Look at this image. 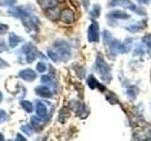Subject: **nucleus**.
Returning a JSON list of instances; mask_svg holds the SVG:
<instances>
[{"label":"nucleus","mask_w":151,"mask_h":141,"mask_svg":"<svg viewBox=\"0 0 151 141\" xmlns=\"http://www.w3.org/2000/svg\"><path fill=\"white\" fill-rule=\"evenodd\" d=\"M48 56L53 61H55V62H57V61H59L60 59L59 54L57 53L56 51H53V50H49L48 51Z\"/></svg>","instance_id":"nucleus-19"},{"label":"nucleus","mask_w":151,"mask_h":141,"mask_svg":"<svg viewBox=\"0 0 151 141\" xmlns=\"http://www.w3.org/2000/svg\"><path fill=\"white\" fill-rule=\"evenodd\" d=\"M111 7H123L126 9H129L130 11H132L133 12H136L138 14H145V11L142 9L141 8H139L138 6H136L134 3H132L130 0H111L110 2Z\"/></svg>","instance_id":"nucleus-4"},{"label":"nucleus","mask_w":151,"mask_h":141,"mask_svg":"<svg viewBox=\"0 0 151 141\" xmlns=\"http://www.w3.org/2000/svg\"><path fill=\"white\" fill-rule=\"evenodd\" d=\"M19 76H20L23 80L27 82H31L33 80H35L37 77V73L31 69H26L23 70L19 73Z\"/></svg>","instance_id":"nucleus-7"},{"label":"nucleus","mask_w":151,"mask_h":141,"mask_svg":"<svg viewBox=\"0 0 151 141\" xmlns=\"http://www.w3.org/2000/svg\"><path fill=\"white\" fill-rule=\"evenodd\" d=\"M108 16L113 19H120V20H127L130 18L129 14L122 11H112L108 14Z\"/></svg>","instance_id":"nucleus-9"},{"label":"nucleus","mask_w":151,"mask_h":141,"mask_svg":"<svg viewBox=\"0 0 151 141\" xmlns=\"http://www.w3.org/2000/svg\"><path fill=\"white\" fill-rule=\"evenodd\" d=\"M71 3H72V5H74L76 8L78 7V5H79L78 0H71Z\"/></svg>","instance_id":"nucleus-29"},{"label":"nucleus","mask_w":151,"mask_h":141,"mask_svg":"<svg viewBox=\"0 0 151 141\" xmlns=\"http://www.w3.org/2000/svg\"><path fill=\"white\" fill-rule=\"evenodd\" d=\"M36 70H38V72H40V73H44V72H45V70H46V66H45V64L44 62H39L36 66Z\"/></svg>","instance_id":"nucleus-22"},{"label":"nucleus","mask_w":151,"mask_h":141,"mask_svg":"<svg viewBox=\"0 0 151 141\" xmlns=\"http://www.w3.org/2000/svg\"><path fill=\"white\" fill-rule=\"evenodd\" d=\"M1 100H2V94L0 92V102H1Z\"/></svg>","instance_id":"nucleus-34"},{"label":"nucleus","mask_w":151,"mask_h":141,"mask_svg":"<svg viewBox=\"0 0 151 141\" xmlns=\"http://www.w3.org/2000/svg\"><path fill=\"white\" fill-rule=\"evenodd\" d=\"M56 1H59V2H64L65 0H56Z\"/></svg>","instance_id":"nucleus-35"},{"label":"nucleus","mask_w":151,"mask_h":141,"mask_svg":"<svg viewBox=\"0 0 151 141\" xmlns=\"http://www.w3.org/2000/svg\"><path fill=\"white\" fill-rule=\"evenodd\" d=\"M91 14L93 18H97L99 16V14H100V6L99 5H94Z\"/></svg>","instance_id":"nucleus-20"},{"label":"nucleus","mask_w":151,"mask_h":141,"mask_svg":"<svg viewBox=\"0 0 151 141\" xmlns=\"http://www.w3.org/2000/svg\"><path fill=\"white\" fill-rule=\"evenodd\" d=\"M30 121H31V125L34 127V128H36V129H39L40 127L42 125V120H41V118H39V117L32 116L31 119H30Z\"/></svg>","instance_id":"nucleus-17"},{"label":"nucleus","mask_w":151,"mask_h":141,"mask_svg":"<svg viewBox=\"0 0 151 141\" xmlns=\"http://www.w3.org/2000/svg\"><path fill=\"white\" fill-rule=\"evenodd\" d=\"M36 114L37 116L42 119V118H45L47 114V108L46 106L41 102H38L36 105Z\"/></svg>","instance_id":"nucleus-12"},{"label":"nucleus","mask_w":151,"mask_h":141,"mask_svg":"<svg viewBox=\"0 0 151 141\" xmlns=\"http://www.w3.org/2000/svg\"><path fill=\"white\" fill-rule=\"evenodd\" d=\"M0 140H4V135L0 133Z\"/></svg>","instance_id":"nucleus-33"},{"label":"nucleus","mask_w":151,"mask_h":141,"mask_svg":"<svg viewBox=\"0 0 151 141\" xmlns=\"http://www.w3.org/2000/svg\"><path fill=\"white\" fill-rule=\"evenodd\" d=\"M83 4H84L85 9H88L89 8V0H83Z\"/></svg>","instance_id":"nucleus-31"},{"label":"nucleus","mask_w":151,"mask_h":141,"mask_svg":"<svg viewBox=\"0 0 151 141\" xmlns=\"http://www.w3.org/2000/svg\"><path fill=\"white\" fill-rule=\"evenodd\" d=\"M35 92L37 95H39L42 98H51L52 93L51 90L46 86H39L35 88Z\"/></svg>","instance_id":"nucleus-8"},{"label":"nucleus","mask_w":151,"mask_h":141,"mask_svg":"<svg viewBox=\"0 0 151 141\" xmlns=\"http://www.w3.org/2000/svg\"><path fill=\"white\" fill-rule=\"evenodd\" d=\"M39 5L42 9H48L57 6L56 0H39Z\"/></svg>","instance_id":"nucleus-13"},{"label":"nucleus","mask_w":151,"mask_h":141,"mask_svg":"<svg viewBox=\"0 0 151 141\" xmlns=\"http://www.w3.org/2000/svg\"><path fill=\"white\" fill-rule=\"evenodd\" d=\"M127 96L131 99H135L137 96V90L135 88H131L129 89H127Z\"/></svg>","instance_id":"nucleus-21"},{"label":"nucleus","mask_w":151,"mask_h":141,"mask_svg":"<svg viewBox=\"0 0 151 141\" xmlns=\"http://www.w3.org/2000/svg\"><path fill=\"white\" fill-rule=\"evenodd\" d=\"M145 26H146L145 21H140V22H137L135 24H131V25L127 26L126 28L130 32H138L140 30H143Z\"/></svg>","instance_id":"nucleus-10"},{"label":"nucleus","mask_w":151,"mask_h":141,"mask_svg":"<svg viewBox=\"0 0 151 141\" xmlns=\"http://www.w3.org/2000/svg\"><path fill=\"white\" fill-rule=\"evenodd\" d=\"M139 1H140L141 3H145V4L148 3V0H139Z\"/></svg>","instance_id":"nucleus-32"},{"label":"nucleus","mask_w":151,"mask_h":141,"mask_svg":"<svg viewBox=\"0 0 151 141\" xmlns=\"http://www.w3.org/2000/svg\"><path fill=\"white\" fill-rule=\"evenodd\" d=\"M8 64L6 63V61H4L2 58H0V68H5L7 67Z\"/></svg>","instance_id":"nucleus-28"},{"label":"nucleus","mask_w":151,"mask_h":141,"mask_svg":"<svg viewBox=\"0 0 151 141\" xmlns=\"http://www.w3.org/2000/svg\"><path fill=\"white\" fill-rule=\"evenodd\" d=\"M21 130L24 132V133H26L27 135H31V134H32V129L30 128L29 125H23L21 127Z\"/></svg>","instance_id":"nucleus-23"},{"label":"nucleus","mask_w":151,"mask_h":141,"mask_svg":"<svg viewBox=\"0 0 151 141\" xmlns=\"http://www.w3.org/2000/svg\"><path fill=\"white\" fill-rule=\"evenodd\" d=\"M88 40L90 42H96L99 40V26L96 22H93L89 26Z\"/></svg>","instance_id":"nucleus-5"},{"label":"nucleus","mask_w":151,"mask_h":141,"mask_svg":"<svg viewBox=\"0 0 151 141\" xmlns=\"http://www.w3.org/2000/svg\"><path fill=\"white\" fill-rule=\"evenodd\" d=\"M5 120H7V113L0 109V122H4Z\"/></svg>","instance_id":"nucleus-24"},{"label":"nucleus","mask_w":151,"mask_h":141,"mask_svg":"<svg viewBox=\"0 0 151 141\" xmlns=\"http://www.w3.org/2000/svg\"><path fill=\"white\" fill-rule=\"evenodd\" d=\"M5 49H6V43L2 40H0V52H3Z\"/></svg>","instance_id":"nucleus-26"},{"label":"nucleus","mask_w":151,"mask_h":141,"mask_svg":"<svg viewBox=\"0 0 151 141\" xmlns=\"http://www.w3.org/2000/svg\"><path fill=\"white\" fill-rule=\"evenodd\" d=\"M23 41V39L21 37L17 36L16 34H14V33H12L11 35L9 37V46L12 47V48H14L15 46H17L20 42Z\"/></svg>","instance_id":"nucleus-14"},{"label":"nucleus","mask_w":151,"mask_h":141,"mask_svg":"<svg viewBox=\"0 0 151 141\" xmlns=\"http://www.w3.org/2000/svg\"><path fill=\"white\" fill-rule=\"evenodd\" d=\"M87 84H88V86L91 88H100L101 90H103L104 89V87L101 86V84H99L97 81H96V79L94 78L93 75H91V76H89L88 80H87Z\"/></svg>","instance_id":"nucleus-15"},{"label":"nucleus","mask_w":151,"mask_h":141,"mask_svg":"<svg viewBox=\"0 0 151 141\" xmlns=\"http://www.w3.org/2000/svg\"><path fill=\"white\" fill-rule=\"evenodd\" d=\"M60 9H57V8H51V9H46L45 11V15L47 18H49L50 20L52 21H56L57 19L60 17Z\"/></svg>","instance_id":"nucleus-11"},{"label":"nucleus","mask_w":151,"mask_h":141,"mask_svg":"<svg viewBox=\"0 0 151 141\" xmlns=\"http://www.w3.org/2000/svg\"><path fill=\"white\" fill-rule=\"evenodd\" d=\"M16 140H23V141H25L26 140V138H24V136L23 135H17V137H16Z\"/></svg>","instance_id":"nucleus-30"},{"label":"nucleus","mask_w":151,"mask_h":141,"mask_svg":"<svg viewBox=\"0 0 151 141\" xmlns=\"http://www.w3.org/2000/svg\"><path fill=\"white\" fill-rule=\"evenodd\" d=\"M151 50V35H146L142 39L141 44H139L134 50L135 56H144L145 54H149Z\"/></svg>","instance_id":"nucleus-3"},{"label":"nucleus","mask_w":151,"mask_h":141,"mask_svg":"<svg viewBox=\"0 0 151 141\" xmlns=\"http://www.w3.org/2000/svg\"><path fill=\"white\" fill-rule=\"evenodd\" d=\"M36 58H37V52L35 51L34 48H32L27 53V61L28 63H32Z\"/></svg>","instance_id":"nucleus-16"},{"label":"nucleus","mask_w":151,"mask_h":141,"mask_svg":"<svg viewBox=\"0 0 151 141\" xmlns=\"http://www.w3.org/2000/svg\"><path fill=\"white\" fill-rule=\"evenodd\" d=\"M96 70L104 82H110L111 79V68L100 55L97 56L96 61Z\"/></svg>","instance_id":"nucleus-1"},{"label":"nucleus","mask_w":151,"mask_h":141,"mask_svg":"<svg viewBox=\"0 0 151 141\" xmlns=\"http://www.w3.org/2000/svg\"><path fill=\"white\" fill-rule=\"evenodd\" d=\"M41 80H42V83H48V82L51 81V79H50V77L48 76V75H44V76H42Z\"/></svg>","instance_id":"nucleus-25"},{"label":"nucleus","mask_w":151,"mask_h":141,"mask_svg":"<svg viewBox=\"0 0 151 141\" xmlns=\"http://www.w3.org/2000/svg\"><path fill=\"white\" fill-rule=\"evenodd\" d=\"M21 105H22V107L24 108V109H25L28 113H31L32 110H33L32 103L30 102H28V101H22L21 102Z\"/></svg>","instance_id":"nucleus-18"},{"label":"nucleus","mask_w":151,"mask_h":141,"mask_svg":"<svg viewBox=\"0 0 151 141\" xmlns=\"http://www.w3.org/2000/svg\"><path fill=\"white\" fill-rule=\"evenodd\" d=\"M7 29H8V26L3 25V24H1V25H0V33H4Z\"/></svg>","instance_id":"nucleus-27"},{"label":"nucleus","mask_w":151,"mask_h":141,"mask_svg":"<svg viewBox=\"0 0 151 141\" xmlns=\"http://www.w3.org/2000/svg\"><path fill=\"white\" fill-rule=\"evenodd\" d=\"M60 20L66 24H72L76 20L75 13L73 12V11H71L70 9H63V11L60 12Z\"/></svg>","instance_id":"nucleus-6"},{"label":"nucleus","mask_w":151,"mask_h":141,"mask_svg":"<svg viewBox=\"0 0 151 141\" xmlns=\"http://www.w3.org/2000/svg\"><path fill=\"white\" fill-rule=\"evenodd\" d=\"M132 45V41L131 39H127L126 41L121 42L117 40L112 39V41L110 42V49L112 55H117V54H125L129 52Z\"/></svg>","instance_id":"nucleus-2"}]
</instances>
